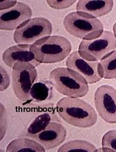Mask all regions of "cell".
I'll use <instances>...</instances> for the list:
<instances>
[{"instance_id":"obj_19","label":"cell","mask_w":116,"mask_h":152,"mask_svg":"<svg viewBox=\"0 0 116 152\" xmlns=\"http://www.w3.org/2000/svg\"><path fill=\"white\" fill-rule=\"evenodd\" d=\"M103 147H107L116 151V130H111L106 132L102 137Z\"/></svg>"},{"instance_id":"obj_4","label":"cell","mask_w":116,"mask_h":152,"mask_svg":"<svg viewBox=\"0 0 116 152\" xmlns=\"http://www.w3.org/2000/svg\"><path fill=\"white\" fill-rule=\"evenodd\" d=\"M63 26L69 34L83 40L95 39L104 31L101 20L80 12L68 13L63 20Z\"/></svg>"},{"instance_id":"obj_18","label":"cell","mask_w":116,"mask_h":152,"mask_svg":"<svg viewBox=\"0 0 116 152\" xmlns=\"http://www.w3.org/2000/svg\"><path fill=\"white\" fill-rule=\"evenodd\" d=\"M51 116L47 113L37 116L27 129L28 135L31 137L43 131L51 122Z\"/></svg>"},{"instance_id":"obj_5","label":"cell","mask_w":116,"mask_h":152,"mask_svg":"<svg viewBox=\"0 0 116 152\" xmlns=\"http://www.w3.org/2000/svg\"><path fill=\"white\" fill-rule=\"evenodd\" d=\"M116 48V38L114 33L104 31L94 39L83 40L79 47V53L82 58L90 61L101 60Z\"/></svg>"},{"instance_id":"obj_22","label":"cell","mask_w":116,"mask_h":152,"mask_svg":"<svg viewBox=\"0 0 116 152\" xmlns=\"http://www.w3.org/2000/svg\"><path fill=\"white\" fill-rule=\"evenodd\" d=\"M0 74H1V83H0V91H3L9 87L10 85V77L6 69L2 65L0 67Z\"/></svg>"},{"instance_id":"obj_1","label":"cell","mask_w":116,"mask_h":152,"mask_svg":"<svg viewBox=\"0 0 116 152\" xmlns=\"http://www.w3.org/2000/svg\"><path fill=\"white\" fill-rule=\"evenodd\" d=\"M56 110L64 121L79 128L91 127L98 120L97 113L93 107L78 98H62L57 102Z\"/></svg>"},{"instance_id":"obj_10","label":"cell","mask_w":116,"mask_h":152,"mask_svg":"<svg viewBox=\"0 0 116 152\" xmlns=\"http://www.w3.org/2000/svg\"><path fill=\"white\" fill-rule=\"evenodd\" d=\"M67 68L77 71L86 79L88 84H93L101 79L98 72V62L84 59L79 52H73L66 61Z\"/></svg>"},{"instance_id":"obj_11","label":"cell","mask_w":116,"mask_h":152,"mask_svg":"<svg viewBox=\"0 0 116 152\" xmlns=\"http://www.w3.org/2000/svg\"><path fill=\"white\" fill-rule=\"evenodd\" d=\"M66 129L63 125L52 121L43 131L31 137L41 144L46 150H49L62 143L66 139Z\"/></svg>"},{"instance_id":"obj_14","label":"cell","mask_w":116,"mask_h":152,"mask_svg":"<svg viewBox=\"0 0 116 152\" xmlns=\"http://www.w3.org/2000/svg\"><path fill=\"white\" fill-rule=\"evenodd\" d=\"M46 150L35 140L29 138H19L12 141L7 147V152L19 151H35L44 152Z\"/></svg>"},{"instance_id":"obj_16","label":"cell","mask_w":116,"mask_h":152,"mask_svg":"<svg viewBox=\"0 0 116 152\" xmlns=\"http://www.w3.org/2000/svg\"><path fill=\"white\" fill-rule=\"evenodd\" d=\"M52 87L48 83L37 82L33 85L30 91V97L37 102L46 101L52 94Z\"/></svg>"},{"instance_id":"obj_2","label":"cell","mask_w":116,"mask_h":152,"mask_svg":"<svg viewBox=\"0 0 116 152\" xmlns=\"http://www.w3.org/2000/svg\"><path fill=\"white\" fill-rule=\"evenodd\" d=\"M71 48L69 40L59 35L43 38L31 45V50L40 64L57 63L63 61L70 56Z\"/></svg>"},{"instance_id":"obj_6","label":"cell","mask_w":116,"mask_h":152,"mask_svg":"<svg viewBox=\"0 0 116 152\" xmlns=\"http://www.w3.org/2000/svg\"><path fill=\"white\" fill-rule=\"evenodd\" d=\"M52 25L45 17H35L26 21L13 34V40L17 44L32 45L38 40L51 36Z\"/></svg>"},{"instance_id":"obj_20","label":"cell","mask_w":116,"mask_h":152,"mask_svg":"<svg viewBox=\"0 0 116 152\" xmlns=\"http://www.w3.org/2000/svg\"><path fill=\"white\" fill-rule=\"evenodd\" d=\"M48 6L56 10H62L72 6L76 1L72 0H63V1H57V0H47L46 1Z\"/></svg>"},{"instance_id":"obj_24","label":"cell","mask_w":116,"mask_h":152,"mask_svg":"<svg viewBox=\"0 0 116 152\" xmlns=\"http://www.w3.org/2000/svg\"><path fill=\"white\" fill-rule=\"evenodd\" d=\"M113 31H114V34L115 36V37L116 38V22L114 24L113 26Z\"/></svg>"},{"instance_id":"obj_12","label":"cell","mask_w":116,"mask_h":152,"mask_svg":"<svg viewBox=\"0 0 116 152\" xmlns=\"http://www.w3.org/2000/svg\"><path fill=\"white\" fill-rule=\"evenodd\" d=\"M3 61L6 65L13 68L17 62H28L35 67L40 63L36 61L31 45L21 44L8 48L3 53Z\"/></svg>"},{"instance_id":"obj_7","label":"cell","mask_w":116,"mask_h":152,"mask_svg":"<svg viewBox=\"0 0 116 152\" xmlns=\"http://www.w3.org/2000/svg\"><path fill=\"white\" fill-rule=\"evenodd\" d=\"M36 67L28 62H17L12 68V88L15 95L20 101L31 100L30 91L37 77Z\"/></svg>"},{"instance_id":"obj_15","label":"cell","mask_w":116,"mask_h":152,"mask_svg":"<svg viewBox=\"0 0 116 152\" xmlns=\"http://www.w3.org/2000/svg\"><path fill=\"white\" fill-rule=\"evenodd\" d=\"M98 72L101 78H116V50L98 62Z\"/></svg>"},{"instance_id":"obj_23","label":"cell","mask_w":116,"mask_h":152,"mask_svg":"<svg viewBox=\"0 0 116 152\" xmlns=\"http://www.w3.org/2000/svg\"><path fill=\"white\" fill-rule=\"evenodd\" d=\"M17 1H3L0 2V10H4L11 8L17 4Z\"/></svg>"},{"instance_id":"obj_17","label":"cell","mask_w":116,"mask_h":152,"mask_svg":"<svg viewBox=\"0 0 116 152\" xmlns=\"http://www.w3.org/2000/svg\"><path fill=\"white\" fill-rule=\"evenodd\" d=\"M73 151H84L88 152L96 151V146L90 142L85 140H72L60 146L58 152H69Z\"/></svg>"},{"instance_id":"obj_9","label":"cell","mask_w":116,"mask_h":152,"mask_svg":"<svg viewBox=\"0 0 116 152\" xmlns=\"http://www.w3.org/2000/svg\"><path fill=\"white\" fill-rule=\"evenodd\" d=\"M32 15L33 12L29 6L17 1L13 7L1 10L0 28L4 31L16 30L24 22L31 19Z\"/></svg>"},{"instance_id":"obj_3","label":"cell","mask_w":116,"mask_h":152,"mask_svg":"<svg viewBox=\"0 0 116 152\" xmlns=\"http://www.w3.org/2000/svg\"><path fill=\"white\" fill-rule=\"evenodd\" d=\"M49 79L56 90L65 96L79 98L89 91L88 83L77 71L68 68H57L49 74Z\"/></svg>"},{"instance_id":"obj_13","label":"cell","mask_w":116,"mask_h":152,"mask_svg":"<svg viewBox=\"0 0 116 152\" xmlns=\"http://www.w3.org/2000/svg\"><path fill=\"white\" fill-rule=\"evenodd\" d=\"M113 0H80L77 3V12H84L96 18L109 13L114 7Z\"/></svg>"},{"instance_id":"obj_8","label":"cell","mask_w":116,"mask_h":152,"mask_svg":"<svg viewBox=\"0 0 116 152\" xmlns=\"http://www.w3.org/2000/svg\"><path fill=\"white\" fill-rule=\"evenodd\" d=\"M95 104L101 118L109 124H116V89L101 86L95 93Z\"/></svg>"},{"instance_id":"obj_21","label":"cell","mask_w":116,"mask_h":152,"mask_svg":"<svg viewBox=\"0 0 116 152\" xmlns=\"http://www.w3.org/2000/svg\"><path fill=\"white\" fill-rule=\"evenodd\" d=\"M8 126V118L7 114L5 108L2 104H1V140H3L4 135H5Z\"/></svg>"}]
</instances>
